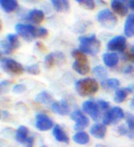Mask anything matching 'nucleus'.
Masks as SVG:
<instances>
[{
    "label": "nucleus",
    "mask_w": 134,
    "mask_h": 147,
    "mask_svg": "<svg viewBox=\"0 0 134 147\" xmlns=\"http://www.w3.org/2000/svg\"><path fill=\"white\" fill-rule=\"evenodd\" d=\"M75 88L80 96H90L98 92L99 85L96 80L86 78L78 80L75 84Z\"/></svg>",
    "instance_id": "f257e3e1"
},
{
    "label": "nucleus",
    "mask_w": 134,
    "mask_h": 147,
    "mask_svg": "<svg viewBox=\"0 0 134 147\" xmlns=\"http://www.w3.org/2000/svg\"><path fill=\"white\" fill-rule=\"evenodd\" d=\"M79 49L85 54L94 56L100 49V42L95 35L90 37H81L79 38Z\"/></svg>",
    "instance_id": "f03ea898"
},
{
    "label": "nucleus",
    "mask_w": 134,
    "mask_h": 147,
    "mask_svg": "<svg viewBox=\"0 0 134 147\" xmlns=\"http://www.w3.org/2000/svg\"><path fill=\"white\" fill-rule=\"evenodd\" d=\"M0 66L3 71L10 75H20L24 72V67L19 62L9 58H4L0 61Z\"/></svg>",
    "instance_id": "7ed1b4c3"
},
{
    "label": "nucleus",
    "mask_w": 134,
    "mask_h": 147,
    "mask_svg": "<svg viewBox=\"0 0 134 147\" xmlns=\"http://www.w3.org/2000/svg\"><path fill=\"white\" fill-rule=\"evenodd\" d=\"M97 20L101 24V26L109 29L114 28L118 21L116 16L111 11H110L109 9L101 10V11L98 14Z\"/></svg>",
    "instance_id": "20e7f679"
},
{
    "label": "nucleus",
    "mask_w": 134,
    "mask_h": 147,
    "mask_svg": "<svg viewBox=\"0 0 134 147\" xmlns=\"http://www.w3.org/2000/svg\"><path fill=\"white\" fill-rule=\"evenodd\" d=\"M20 46L18 37L16 34H8L7 38L0 42V48L5 54H11Z\"/></svg>",
    "instance_id": "39448f33"
},
{
    "label": "nucleus",
    "mask_w": 134,
    "mask_h": 147,
    "mask_svg": "<svg viewBox=\"0 0 134 147\" xmlns=\"http://www.w3.org/2000/svg\"><path fill=\"white\" fill-rule=\"evenodd\" d=\"M124 118V111L120 107H114L111 110L106 111L103 115V124L110 125L115 124L119 121Z\"/></svg>",
    "instance_id": "423d86ee"
},
{
    "label": "nucleus",
    "mask_w": 134,
    "mask_h": 147,
    "mask_svg": "<svg viewBox=\"0 0 134 147\" xmlns=\"http://www.w3.org/2000/svg\"><path fill=\"white\" fill-rule=\"evenodd\" d=\"M16 31L20 37L28 41H31L35 38H38V28H36L33 25L17 24Z\"/></svg>",
    "instance_id": "0eeeda50"
},
{
    "label": "nucleus",
    "mask_w": 134,
    "mask_h": 147,
    "mask_svg": "<svg viewBox=\"0 0 134 147\" xmlns=\"http://www.w3.org/2000/svg\"><path fill=\"white\" fill-rule=\"evenodd\" d=\"M82 110L84 113H88L93 121H99L100 117V108L98 103H95L93 100H86L82 104Z\"/></svg>",
    "instance_id": "6e6552de"
},
{
    "label": "nucleus",
    "mask_w": 134,
    "mask_h": 147,
    "mask_svg": "<svg viewBox=\"0 0 134 147\" xmlns=\"http://www.w3.org/2000/svg\"><path fill=\"white\" fill-rule=\"evenodd\" d=\"M53 121L51 120L48 115L43 113H38L36 116L35 126L38 131H46L53 127Z\"/></svg>",
    "instance_id": "1a4fd4ad"
},
{
    "label": "nucleus",
    "mask_w": 134,
    "mask_h": 147,
    "mask_svg": "<svg viewBox=\"0 0 134 147\" xmlns=\"http://www.w3.org/2000/svg\"><path fill=\"white\" fill-rule=\"evenodd\" d=\"M107 48L110 51L124 52L126 49V38L123 36H117L112 38L107 45Z\"/></svg>",
    "instance_id": "9d476101"
},
{
    "label": "nucleus",
    "mask_w": 134,
    "mask_h": 147,
    "mask_svg": "<svg viewBox=\"0 0 134 147\" xmlns=\"http://www.w3.org/2000/svg\"><path fill=\"white\" fill-rule=\"evenodd\" d=\"M70 118L76 121V124L74 126V129L77 131H80L85 129L88 125H89V119H88L86 116L84 115V113H82L81 111H74L73 113H71Z\"/></svg>",
    "instance_id": "9b49d317"
},
{
    "label": "nucleus",
    "mask_w": 134,
    "mask_h": 147,
    "mask_svg": "<svg viewBox=\"0 0 134 147\" xmlns=\"http://www.w3.org/2000/svg\"><path fill=\"white\" fill-rule=\"evenodd\" d=\"M111 8L119 16L124 17L128 13V5L125 0H112L111 1Z\"/></svg>",
    "instance_id": "f8f14e48"
},
{
    "label": "nucleus",
    "mask_w": 134,
    "mask_h": 147,
    "mask_svg": "<svg viewBox=\"0 0 134 147\" xmlns=\"http://www.w3.org/2000/svg\"><path fill=\"white\" fill-rule=\"evenodd\" d=\"M51 110L55 113H58L59 115H68L69 113V106L65 100L52 102L51 103Z\"/></svg>",
    "instance_id": "ddd939ff"
},
{
    "label": "nucleus",
    "mask_w": 134,
    "mask_h": 147,
    "mask_svg": "<svg viewBox=\"0 0 134 147\" xmlns=\"http://www.w3.org/2000/svg\"><path fill=\"white\" fill-rule=\"evenodd\" d=\"M44 13L38 9L31 10L27 16V21L30 22L33 25H39L44 20Z\"/></svg>",
    "instance_id": "4468645a"
},
{
    "label": "nucleus",
    "mask_w": 134,
    "mask_h": 147,
    "mask_svg": "<svg viewBox=\"0 0 134 147\" xmlns=\"http://www.w3.org/2000/svg\"><path fill=\"white\" fill-rule=\"evenodd\" d=\"M90 134H92L95 138L98 139H103L105 137L107 128L105 124H101V123H96L94 124L92 127L90 128Z\"/></svg>",
    "instance_id": "2eb2a0df"
},
{
    "label": "nucleus",
    "mask_w": 134,
    "mask_h": 147,
    "mask_svg": "<svg viewBox=\"0 0 134 147\" xmlns=\"http://www.w3.org/2000/svg\"><path fill=\"white\" fill-rule=\"evenodd\" d=\"M65 58L61 53H50L45 58V66L48 69L54 67L58 60H63Z\"/></svg>",
    "instance_id": "dca6fc26"
},
{
    "label": "nucleus",
    "mask_w": 134,
    "mask_h": 147,
    "mask_svg": "<svg viewBox=\"0 0 134 147\" xmlns=\"http://www.w3.org/2000/svg\"><path fill=\"white\" fill-rule=\"evenodd\" d=\"M53 135L55 139L60 142V143H66L68 144L69 142V136L67 135V134L65 133V131L60 127L59 125H55L53 128Z\"/></svg>",
    "instance_id": "f3484780"
},
{
    "label": "nucleus",
    "mask_w": 134,
    "mask_h": 147,
    "mask_svg": "<svg viewBox=\"0 0 134 147\" xmlns=\"http://www.w3.org/2000/svg\"><path fill=\"white\" fill-rule=\"evenodd\" d=\"M102 59L109 68H114L119 63V56L116 53H105L102 56Z\"/></svg>",
    "instance_id": "a211bd4d"
},
{
    "label": "nucleus",
    "mask_w": 134,
    "mask_h": 147,
    "mask_svg": "<svg viewBox=\"0 0 134 147\" xmlns=\"http://www.w3.org/2000/svg\"><path fill=\"white\" fill-rule=\"evenodd\" d=\"M28 134H29V131H28V129L27 127H26V126H24V125L19 126L18 129L16 131V140H17V142H18L19 144H25L26 142H27L28 139L29 138Z\"/></svg>",
    "instance_id": "6ab92c4d"
},
{
    "label": "nucleus",
    "mask_w": 134,
    "mask_h": 147,
    "mask_svg": "<svg viewBox=\"0 0 134 147\" xmlns=\"http://www.w3.org/2000/svg\"><path fill=\"white\" fill-rule=\"evenodd\" d=\"M124 33L127 37H134V13L129 15L124 25Z\"/></svg>",
    "instance_id": "aec40b11"
},
{
    "label": "nucleus",
    "mask_w": 134,
    "mask_h": 147,
    "mask_svg": "<svg viewBox=\"0 0 134 147\" xmlns=\"http://www.w3.org/2000/svg\"><path fill=\"white\" fill-rule=\"evenodd\" d=\"M0 7L5 12L10 13L18 8V3L17 0H0Z\"/></svg>",
    "instance_id": "412c9836"
},
{
    "label": "nucleus",
    "mask_w": 134,
    "mask_h": 147,
    "mask_svg": "<svg viewBox=\"0 0 134 147\" xmlns=\"http://www.w3.org/2000/svg\"><path fill=\"white\" fill-rule=\"evenodd\" d=\"M52 6L58 12H67L69 10V0H51Z\"/></svg>",
    "instance_id": "4be33fe9"
},
{
    "label": "nucleus",
    "mask_w": 134,
    "mask_h": 147,
    "mask_svg": "<svg viewBox=\"0 0 134 147\" xmlns=\"http://www.w3.org/2000/svg\"><path fill=\"white\" fill-rule=\"evenodd\" d=\"M73 69L80 75H86L90 72V66L88 62H81V61H76L72 65Z\"/></svg>",
    "instance_id": "5701e85b"
},
{
    "label": "nucleus",
    "mask_w": 134,
    "mask_h": 147,
    "mask_svg": "<svg viewBox=\"0 0 134 147\" xmlns=\"http://www.w3.org/2000/svg\"><path fill=\"white\" fill-rule=\"evenodd\" d=\"M52 96H51L48 92L43 90V92H39L37 96H36L35 100L38 103H43V104H49L52 102Z\"/></svg>",
    "instance_id": "b1692460"
},
{
    "label": "nucleus",
    "mask_w": 134,
    "mask_h": 147,
    "mask_svg": "<svg viewBox=\"0 0 134 147\" xmlns=\"http://www.w3.org/2000/svg\"><path fill=\"white\" fill-rule=\"evenodd\" d=\"M73 140L79 144H87L90 142V136L85 131H78L73 136Z\"/></svg>",
    "instance_id": "393cba45"
},
{
    "label": "nucleus",
    "mask_w": 134,
    "mask_h": 147,
    "mask_svg": "<svg viewBox=\"0 0 134 147\" xmlns=\"http://www.w3.org/2000/svg\"><path fill=\"white\" fill-rule=\"evenodd\" d=\"M101 86L105 90H115L120 86V80L117 79H107L101 82Z\"/></svg>",
    "instance_id": "a878e982"
},
{
    "label": "nucleus",
    "mask_w": 134,
    "mask_h": 147,
    "mask_svg": "<svg viewBox=\"0 0 134 147\" xmlns=\"http://www.w3.org/2000/svg\"><path fill=\"white\" fill-rule=\"evenodd\" d=\"M92 73H93V75L96 76L99 80H102V82L106 80L107 76H108L107 69L101 67V66H97V67H95L93 69V70H92Z\"/></svg>",
    "instance_id": "bb28decb"
},
{
    "label": "nucleus",
    "mask_w": 134,
    "mask_h": 147,
    "mask_svg": "<svg viewBox=\"0 0 134 147\" xmlns=\"http://www.w3.org/2000/svg\"><path fill=\"white\" fill-rule=\"evenodd\" d=\"M128 95V92L126 90V89H118L115 92V96H114V100L117 103H121L123 102Z\"/></svg>",
    "instance_id": "cd10ccee"
},
{
    "label": "nucleus",
    "mask_w": 134,
    "mask_h": 147,
    "mask_svg": "<svg viewBox=\"0 0 134 147\" xmlns=\"http://www.w3.org/2000/svg\"><path fill=\"white\" fill-rule=\"evenodd\" d=\"M72 57L75 59L76 61H81V62H88L87 56L84 52H82L80 49H74L72 51Z\"/></svg>",
    "instance_id": "c85d7f7f"
},
{
    "label": "nucleus",
    "mask_w": 134,
    "mask_h": 147,
    "mask_svg": "<svg viewBox=\"0 0 134 147\" xmlns=\"http://www.w3.org/2000/svg\"><path fill=\"white\" fill-rule=\"evenodd\" d=\"M122 58L124 60H126V61L134 62V46L129 49H125L124 52H123Z\"/></svg>",
    "instance_id": "c756f323"
},
{
    "label": "nucleus",
    "mask_w": 134,
    "mask_h": 147,
    "mask_svg": "<svg viewBox=\"0 0 134 147\" xmlns=\"http://www.w3.org/2000/svg\"><path fill=\"white\" fill-rule=\"evenodd\" d=\"M26 71L29 74H32V75H38V74H39V71H40L39 66L38 63L29 65L26 68Z\"/></svg>",
    "instance_id": "7c9ffc66"
},
{
    "label": "nucleus",
    "mask_w": 134,
    "mask_h": 147,
    "mask_svg": "<svg viewBox=\"0 0 134 147\" xmlns=\"http://www.w3.org/2000/svg\"><path fill=\"white\" fill-rule=\"evenodd\" d=\"M127 125L130 131H134V114L132 113H127Z\"/></svg>",
    "instance_id": "2f4dec72"
},
{
    "label": "nucleus",
    "mask_w": 134,
    "mask_h": 147,
    "mask_svg": "<svg viewBox=\"0 0 134 147\" xmlns=\"http://www.w3.org/2000/svg\"><path fill=\"white\" fill-rule=\"evenodd\" d=\"M83 7L89 10H93L95 8V2L94 0H85V1L82 3Z\"/></svg>",
    "instance_id": "473e14b6"
},
{
    "label": "nucleus",
    "mask_w": 134,
    "mask_h": 147,
    "mask_svg": "<svg viewBox=\"0 0 134 147\" xmlns=\"http://www.w3.org/2000/svg\"><path fill=\"white\" fill-rule=\"evenodd\" d=\"M25 90H26V86L24 84H17V85H15L13 88V92L18 94L25 92Z\"/></svg>",
    "instance_id": "72a5a7b5"
},
{
    "label": "nucleus",
    "mask_w": 134,
    "mask_h": 147,
    "mask_svg": "<svg viewBox=\"0 0 134 147\" xmlns=\"http://www.w3.org/2000/svg\"><path fill=\"white\" fill-rule=\"evenodd\" d=\"M48 35V31L44 28H38V38H47Z\"/></svg>",
    "instance_id": "f704fd0d"
},
{
    "label": "nucleus",
    "mask_w": 134,
    "mask_h": 147,
    "mask_svg": "<svg viewBox=\"0 0 134 147\" xmlns=\"http://www.w3.org/2000/svg\"><path fill=\"white\" fill-rule=\"evenodd\" d=\"M98 105H99V107L100 108V110H103V111H106L109 109L110 107V103L108 102L106 100H100L97 101Z\"/></svg>",
    "instance_id": "c9c22d12"
},
{
    "label": "nucleus",
    "mask_w": 134,
    "mask_h": 147,
    "mask_svg": "<svg viewBox=\"0 0 134 147\" xmlns=\"http://www.w3.org/2000/svg\"><path fill=\"white\" fill-rule=\"evenodd\" d=\"M10 82L9 80H3V82H0V93L5 92L7 88H8V86L10 85Z\"/></svg>",
    "instance_id": "e433bc0d"
},
{
    "label": "nucleus",
    "mask_w": 134,
    "mask_h": 147,
    "mask_svg": "<svg viewBox=\"0 0 134 147\" xmlns=\"http://www.w3.org/2000/svg\"><path fill=\"white\" fill-rule=\"evenodd\" d=\"M34 137H32V136H29V138L28 139V141L26 142V147H33L34 146Z\"/></svg>",
    "instance_id": "4c0bfd02"
},
{
    "label": "nucleus",
    "mask_w": 134,
    "mask_h": 147,
    "mask_svg": "<svg viewBox=\"0 0 134 147\" xmlns=\"http://www.w3.org/2000/svg\"><path fill=\"white\" fill-rule=\"evenodd\" d=\"M118 131H119V133H120L121 134H122V135H128V131L124 127V125L120 126V127H119V129H118Z\"/></svg>",
    "instance_id": "58836bf2"
},
{
    "label": "nucleus",
    "mask_w": 134,
    "mask_h": 147,
    "mask_svg": "<svg viewBox=\"0 0 134 147\" xmlns=\"http://www.w3.org/2000/svg\"><path fill=\"white\" fill-rule=\"evenodd\" d=\"M125 1L128 5V7L131 9L134 10V0H125Z\"/></svg>",
    "instance_id": "ea45409f"
},
{
    "label": "nucleus",
    "mask_w": 134,
    "mask_h": 147,
    "mask_svg": "<svg viewBox=\"0 0 134 147\" xmlns=\"http://www.w3.org/2000/svg\"><path fill=\"white\" fill-rule=\"evenodd\" d=\"M126 90L128 92V93H131V92H134V83L133 84H131L129 87L125 88Z\"/></svg>",
    "instance_id": "a19ab883"
},
{
    "label": "nucleus",
    "mask_w": 134,
    "mask_h": 147,
    "mask_svg": "<svg viewBox=\"0 0 134 147\" xmlns=\"http://www.w3.org/2000/svg\"><path fill=\"white\" fill-rule=\"evenodd\" d=\"M131 107H134V97H133V99L131 101Z\"/></svg>",
    "instance_id": "79ce46f5"
},
{
    "label": "nucleus",
    "mask_w": 134,
    "mask_h": 147,
    "mask_svg": "<svg viewBox=\"0 0 134 147\" xmlns=\"http://www.w3.org/2000/svg\"><path fill=\"white\" fill-rule=\"evenodd\" d=\"M76 1H77V2H79V4H82V3H83V2L85 1V0H76Z\"/></svg>",
    "instance_id": "37998d69"
},
{
    "label": "nucleus",
    "mask_w": 134,
    "mask_h": 147,
    "mask_svg": "<svg viewBox=\"0 0 134 147\" xmlns=\"http://www.w3.org/2000/svg\"><path fill=\"white\" fill-rule=\"evenodd\" d=\"M30 1H36V0H30Z\"/></svg>",
    "instance_id": "c03bdc74"
},
{
    "label": "nucleus",
    "mask_w": 134,
    "mask_h": 147,
    "mask_svg": "<svg viewBox=\"0 0 134 147\" xmlns=\"http://www.w3.org/2000/svg\"><path fill=\"white\" fill-rule=\"evenodd\" d=\"M0 117H1V114H0Z\"/></svg>",
    "instance_id": "a18cd8bd"
}]
</instances>
